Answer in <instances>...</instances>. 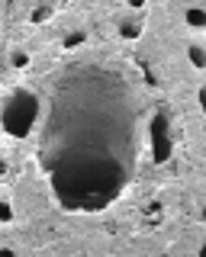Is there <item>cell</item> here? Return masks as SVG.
Here are the masks:
<instances>
[{
	"label": "cell",
	"instance_id": "10",
	"mask_svg": "<svg viewBox=\"0 0 206 257\" xmlns=\"http://www.w3.org/2000/svg\"><path fill=\"white\" fill-rule=\"evenodd\" d=\"M0 219H4V222L13 219V212H10V206H7V203H0Z\"/></svg>",
	"mask_w": 206,
	"mask_h": 257
},
{
	"label": "cell",
	"instance_id": "9",
	"mask_svg": "<svg viewBox=\"0 0 206 257\" xmlns=\"http://www.w3.org/2000/svg\"><path fill=\"white\" fill-rule=\"evenodd\" d=\"M84 42H87L84 32H71V36L65 39V48H77V45H84Z\"/></svg>",
	"mask_w": 206,
	"mask_h": 257
},
{
	"label": "cell",
	"instance_id": "11",
	"mask_svg": "<svg viewBox=\"0 0 206 257\" xmlns=\"http://www.w3.org/2000/svg\"><path fill=\"white\" fill-rule=\"evenodd\" d=\"M126 4H129V7H132V10H142V7H145V4H148V0H126Z\"/></svg>",
	"mask_w": 206,
	"mask_h": 257
},
{
	"label": "cell",
	"instance_id": "3",
	"mask_svg": "<svg viewBox=\"0 0 206 257\" xmlns=\"http://www.w3.org/2000/svg\"><path fill=\"white\" fill-rule=\"evenodd\" d=\"M152 151H155L158 161H164L171 155V128L164 122V116H158L152 122Z\"/></svg>",
	"mask_w": 206,
	"mask_h": 257
},
{
	"label": "cell",
	"instance_id": "8",
	"mask_svg": "<svg viewBox=\"0 0 206 257\" xmlns=\"http://www.w3.org/2000/svg\"><path fill=\"white\" fill-rule=\"evenodd\" d=\"M120 36L123 39H139L142 36V26H139V23H123V26H120Z\"/></svg>",
	"mask_w": 206,
	"mask_h": 257
},
{
	"label": "cell",
	"instance_id": "1",
	"mask_svg": "<svg viewBox=\"0 0 206 257\" xmlns=\"http://www.w3.org/2000/svg\"><path fill=\"white\" fill-rule=\"evenodd\" d=\"M42 171L65 209L110 206L136 174V96L103 64L61 71L39 148Z\"/></svg>",
	"mask_w": 206,
	"mask_h": 257
},
{
	"label": "cell",
	"instance_id": "6",
	"mask_svg": "<svg viewBox=\"0 0 206 257\" xmlns=\"http://www.w3.org/2000/svg\"><path fill=\"white\" fill-rule=\"evenodd\" d=\"M52 0H45V4L42 7H36V10H33V16H29V20H33L36 23V26H39V23H45V20H52Z\"/></svg>",
	"mask_w": 206,
	"mask_h": 257
},
{
	"label": "cell",
	"instance_id": "12",
	"mask_svg": "<svg viewBox=\"0 0 206 257\" xmlns=\"http://www.w3.org/2000/svg\"><path fill=\"white\" fill-rule=\"evenodd\" d=\"M0 257H17V254H13L10 247H0Z\"/></svg>",
	"mask_w": 206,
	"mask_h": 257
},
{
	"label": "cell",
	"instance_id": "2",
	"mask_svg": "<svg viewBox=\"0 0 206 257\" xmlns=\"http://www.w3.org/2000/svg\"><path fill=\"white\" fill-rule=\"evenodd\" d=\"M36 119H39V100H36V93H29V90H17L4 103V109H0V125H4L13 139H26V135L33 132Z\"/></svg>",
	"mask_w": 206,
	"mask_h": 257
},
{
	"label": "cell",
	"instance_id": "4",
	"mask_svg": "<svg viewBox=\"0 0 206 257\" xmlns=\"http://www.w3.org/2000/svg\"><path fill=\"white\" fill-rule=\"evenodd\" d=\"M184 20H187V26L193 29V32H203L206 29V10H203V7H187Z\"/></svg>",
	"mask_w": 206,
	"mask_h": 257
},
{
	"label": "cell",
	"instance_id": "7",
	"mask_svg": "<svg viewBox=\"0 0 206 257\" xmlns=\"http://www.w3.org/2000/svg\"><path fill=\"white\" fill-rule=\"evenodd\" d=\"M29 61H33V58H29V52H20V48H17V52L10 55V64H13V68H17V71L29 68Z\"/></svg>",
	"mask_w": 206,
	"mask_h": 257
},
{
	"label": "cell",
	"instance_id": "5",
	"mask_svg": "<svg viewBox=\"0 0 206 257\" xmlns=\"http://www.w3.org/2000/svg\"><path fill=\"white\" fill-rule=\"evenodd\" d=\"M187 58H190V64H193L196 71H203V68H206V52H203V45H196V42H193V45L187 48Z\"/></svg>",
	"mask_w": 206,
	"mask_h": 257
}]
</instances>
